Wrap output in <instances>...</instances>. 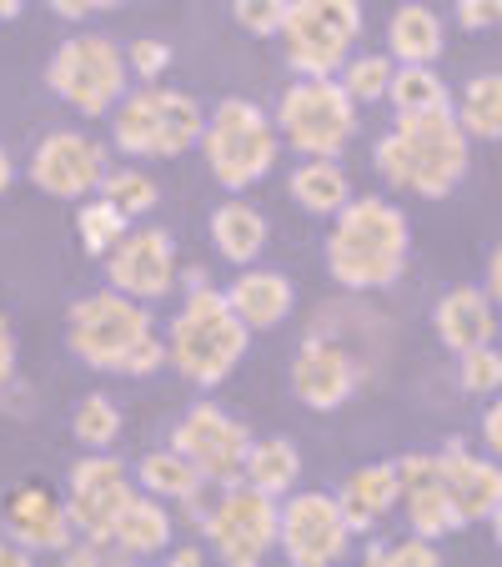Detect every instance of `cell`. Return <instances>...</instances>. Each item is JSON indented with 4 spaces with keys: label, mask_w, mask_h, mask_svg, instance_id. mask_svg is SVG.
Listing matches in <instances>:
<instances>
[{
    "label": "cell",
    "mask_w": 502,
    "mask_h": 567,
    "mask_svg": "<svg viewBox=\"0 0 502 567\" xmlns=\"http://www.w3.org/2000/svg\"><path fill=\"white\" fill-rule=\"evenodd\" d=\"M65 347H71L75 362L121 377H151L172 362V347L161 342L146 301L126 297L116 287L75 297L65 307Z\"/></svg>",
    "instance_id": "obj_1"
},
{
    "label": "cell",
    "mask_w": 502,
    "mask_h": 567,
    "mask_svg": "<svg viewBox=\"0 0 502 567\" xmlns=\"http://www.w3.org/2000/svg\"><path fill=\"white\" fill-rule=\"evenodd\" d=\"M327 271L347 291H387L402 281L412 257V221L387 196H352L331 216L327 231Z\"/></svg>",
    "instance_id": "obj_2"
},
{
    "label": "cell",
    "mask_w": 502,
    "mask_h": 567,
    "mask_svg": "<svg viewBox=\"0 0 502 567\" xmlns=\"http://www.w3.org/2000/svg\"><path fill=\"white\" fill-rule=\"evenodd\" d=\"M472 166V141L448 111H428V116H397V126L377 141V172L392 192L422 196V202H442L462 186Z\"/></svg>",
    "instance_id": "obj_3"
},
{
    "label": "cell",
    "mask_w": 502,
    "mask_h": 567,
    "mask_svg": "<svg viewBox=\"0 0 502 567\" xmlns=\"http://www.w3.org/2000/svg\"><path fill=\"white\" fill-rule=\"evenodd\" d=\"M246 342H252V327L232 311L226 291H212L206 281H196L186 291L182 311H176L166 347H172V367L192 386H222L242 367Z\"/></svg>",
    "instance_id": "obj_4"
},
{
    "label": "cell",
    "mask_w": 502,
    "mask_h": 567,
    "mask_svg": "<svg viewBox=\"0 0 502 567\" xmlns=\"http://www.w3.org/2000/svg\"><path fill=\"white\" fill-rule=\"evenodd\" d=\"M202 156L206 172L226 192H246V186L267 182V172L281 156V131L257 101L226 96L216 101V111L206 116L202 131Z\"/></svg>",
    "instance_id": "obj_5"
},
{
    "label": "cell",
    "mask_w": 502,
    "mask_h": 567,
    "mask_svg": "<svg viewBox=\"0 0 502 567\" xmlns=\"http://www.w3.org/2000/svg\"><path fill=\"white\" fill-rule=\"evenodd\" d=\"M202 131H206V111L186 91H172V86L126 91L121 106L111 111V141H116V151L141 156V161L182 156V151L202 146Z\"/></svg>",
    "instance_id": "obj_6"
},
{
    "label": "cell",
    "mask_w": 502,
    "mask_h": 567,
    "mask_svg": "<svg viewBox=\"0 0 502 567\" xmlns=\"http://www.w3.org/2000/svg\"><path fill=\"white\" fill-rule=\"evenodd\" d=\"M126 51L101 31H81L55 45L45 65V86L75 111V116H111L126 96Z\"/></svg>",
    "instance_id": "obj_7"
},
{
    "label": "cell",
    "mask_w": 502,
    "mask_h": 567,
    "mask_svg": "<svg viewBox=\"0 0 502 567\" xmlns=\"http://www.w3.org/2000/svg\"><path fill=\"white\" fill-rule=\"evenodd\" d=\"M277 131L301 156H342L357 136V101L337 75H297L277 101Z\"/></svg>",
    "instance_id": "obj_8"
},
{
    "label": "cell",
    "mask_w": 502,
    "mask_h": 567,
    "mask_svg": "<svg viewBox=\"0 0 502 567\" xmlns=\"http://www.w3.org/2000/svg\"><path fill=\"white\" fill-rule=\"evenodd\" d=\"M202 533L226 567H257L262 557L277 553L281 503L272 493H262V487H252L246 477H236L226 482L216 507L202 517Z\"/></svg>",
    "instance_id": "obj_9"
},
{
    "label": "cell",
    "mask_w": 502,
    "mask_h": 567,
    "mask_svg": "<svg viewBox=\"0 0 502 567\" xmlns=\"http://www.w3.org/2000/svg\"><path fill=\"white\" fill-rule=\"evenodd\" d=\"M362 35V0H291L281 45L297 75H337Z\"/></svg>",
    "instance_id": "obj_10"
},
{
    "label": "cell",
    "mask_w": 502,
    "mask_h": 567,
    "mask_svg": "<svg viewBox=\"0 0 502 567\" xmlns=\"http://www.w3.org/2000/svg\"><path fill=\"white\" fill-rule=\"evenodd\" d=\"M141 487H131V472L121 457L111 452H86L81 462H71L65 472V513L75 523V537H91V543H111L121 513L131 507Z\"/></svg>",
    "instance_id": "obj_11"
},
{
    "label": "cell",
    "mask_w": 502,
    "mask_h": 567,
    "mask_svg": "<svg viewBox=\"0 0 502 567\" xmlns=\"http://www.w3.org/2000/svg\"><path fill=\"white\" fill-rule=\"evenodd\" d=\"M277 547L291 567H331L352 553V527L342 517V503L327 493H287L281 503Z\"/></svg>",
    "instance_id": "obj_12"
},
{
    "label": "cell",
    "mask_w": 502,
    "mask_h": 567,
    "mask_svg": "<svg viewBox=\"0 0 502 567\" xmlns=\"http://www.w3.org/2000/svg\"><path fill=\"white\" fill-rule=\"evenodd\" d=\"M25 176L35 192L55 196V202H86L106 182V146L86 131H51L35 141Z\"/></svg>",
    "instance_id": "obj_13"
},
{
    "label": "cell",
    "mask_w": 502,
    "mask_h": 567,
    "mask_svg": "<svg viewBox=\"0 0 502 567\" xmlns=\"http://www.w3.org/2000/svg\"><path fill=\"white\" fill-rule=\"evenodd\" d=\"M172 447H182L186 457L202 467L206 482L226 487L246 472V452H252V432L232 417V412L212 408V402H196L182 412V422L172 427Z\"/></svg>",
    "instance_id": "obj_14"
},
{
    "label": "cell",
    "mask_w": 502,
    "mask_h": 567,
    "mask_svg": "<svg viewBox=\"0 0 502 567\" xmlns=\"http://www.w3.org/2000/svg\"><path fill=\"white\" fill-rule=\"evenodd\" d=\"M106 281L136 301H161L176 287V241L166 226H136L106 251Z\"/></svg>",
    "instance_id": "obj_15"
},
{
    "label": "cell",
    "mask_w": 502,
    "mask_h": 567,
    "mask_svg": "<svg viewBox=\"0 0 502 567\" xmlns=\"http://www.w3.org/2000/svg\"><path fill=\"white\" fill-rule=\"evenodd\" d=\"M357 382H362V367L347 352L342 342H327V337H307L291 357V396L311 412H337L352 402Z\"/></svg>",
    "instance_id": "obj_16"
},
{
    "label": "cell",
    "mask_w": 502,
    "mask_h": 567,
    "mask_svg": "<svg viewBox=\"0 0 502 567\" xmlns=\"http://www.w3.org/2000/svg\"><path fill=\"white\" fill-rule=\"evenodd\" d=\"M397 477H402V513L407 527L422 537H452L462 527V513L452 503V487H448V472H442L438 452H407L397 457Z\"/></svg>",
    "instance_id": "obj_17"
},
{
    "label": "cell",
    "mask_w": 502,
    "mask_h": 567,
    "mask_svg": "<svg viewBox=\"0 0 502 567\" xmlns=\"http://www.w3.org/2000/svg\"><path fill=\"white\" fill-rule=\"evenodd\" d=\"M0 533L11 537V543H21L31 557H41V553L61 557V547L75 543V523L65 513V497L45 493V487H21L6 503V527Z\"/></svg>",
    "instance_id": "obj_18"
},
{
    "label": "cell",
    "mask_w": 502,
    "mask_h": 567,
    "mask_svg": "<svg viewBox=\"0 0 502 567\" xmlns=\"http://www.w3.org/2000/svg\"><path fill=\"white\" fill-rule=\"evenodd\" d=\"M438 457H442V472H448V487H452V503H458L462 523H488L492 507L502 503V467L492 457L468 452V442H458V437Z\"/></svg>",
    "instance_id": "obj_19"
},
{
    "label": "cell",
    "mask_w": 502,
    "mask_h": 567,
    "mask_svg": "<svg viewBox=\"0 0 502 567\" xmlns=\"http://www.w3.org/2000/svg\"><path fill=\"white\" fill-rule=\"evenodd\" d=\"M432 332L452 357L472 352V347L498 342V317H492V297L482 287H452L432 307Z\"/></svg>",
    "instance_id": "obj_20"
},
{
    "label": "cell",
    "mask_w": 502,
    "mask_h": 567,
    "mask_svg": "<svg viewBox=\"0 0 502 567\" xmlns=\"http://www.w3.org/2000/svg\"><path fill=\"white\" fill-rule=\"evenodd\" d=\"M226 301H232V311L252 327V332H272V327H281V321L291 317V307H297V287H291L281 271L242 267V277L226 287Z\"/></svg>",
    "instance_id": "obj_21"
},
{
    "label": "cell",
    "mask_w": 502,
    "mask_h": 567,
    "mask_svg": "<svg viewBox=\"0 0 502 567\" xmlns=\"http://www.w3.org/2000/svg\"><path fill=\"white\" fill-rule=\"evenodd\" d=\"M337 503H342V517H347V527H352V537L357 533H372V527L382 523L397 503H402V477H397V462H367V467H357L352 477L342 482Z\"/></svg>",
    "instance_id": "obj_22"
},
{
    "label": "cell",
    "mask_w": 502,
    "mask_h": 567,
    "mask_svg": "<svg viewBox=\"0 0 502 567\" xmlns=\"http://www.w3.org/2000/svg\"><path fill=\"white\" fill-rule=\"evenodd\" d=\"M111 547H116L121 563H131V557H161L172 547V513H166V503L151 493H136L131 507L121 513L116 533H111Z\"/></svg>",
    "instance_id": "obj_23"
},
{
    "label": "cell",
    "mask_w": 502,
    "mask_h": 567,
    "mask_svg": "<svg viewBox=\"0 0 502 567\" xmlns=\"http://www.w3.org/2000/svg\"><path fill=\"white\" fill-rule=\"evenodd\" d=\"M212 241L232 267H257V257L267 251V216L252 202L232 196L212 212Z\"/></svg>",
    "instance_id": "obj_24"
},
{
    "label": "cell",
    "mask_w": 502,
    "mask_h": 567,
    "mask_svg": "<svg viewBox=\"0 0 502 567\" xmlns=\"http://www.w3.org/2000/svg\"><path fill=\"white\" fill-rule=\"evenodd\" d=\"M136 487L151 497H161V503L186 507L192 497L206 493V477L182 447H156L136 462Z\"/></svg>",
    "instance_id": "obj_25"
},
{
    "label": "cell",
    "mask_w": 502,
    "mask_h": 567,
    "mask_svg": "<svg viewBox=\"0 0 502 567\" xmlns=\"http://www.w3.org/2000/svg\"><path fill=\"white\" fill-rule=\"evenodd\" d=\"M387 45L397 65H432L442 55V16L422 0H407L387 21Z\"/></svg>",
    "instance_id": "obj_26"
},
{
    "label": "cell",
    "mask_w": 502,
    "mask_h": 567,
    "mask_svg": "<svg viewBox=\"0 0 502 567\" xmlns=\"http://www.w3.org/2000/svg\"><path fill=\"white\" fill-rule=\"evenodd\" d=\"M287 192H291V202L311 216H337L352 202V182H347V172L337 166V156H307L297 172H291Z\"/></svg>",
    "instance_id": "obj_27"
},
{
    "label": "cell",
    "mask_w": 502,
    "mask_h": 567,
    "mask_svg": "<svg viewBox=\"0 0 502 567\" xmlns=\"http://www.w3.org/2000/svg\"><path fill=\"white\" fill-rule=\"evenodd\" d=\"M242 477L252 482V487H262V493H272V497H287L291 487L301 482V452H297V442H287V437L252 442Z\"/></svg>",
    "instance_id": "obj_28"
},
{
    "label": "cell",
    "mask_w": 502,
    "mask_h": 567,
    "mask_svg": "<svg viewBox=\"0 0 502 567\" xmlns=\"http://www.w3.org/2000/svg\"><path fill=\"white\" fill-rule=\"evenodd\" d=\"M458 126L468 141H502V71H482L462 86Z\"/></svg>",
    "instance_id": "obj_29"
},
{
    "label": "cell",
    "mask_w": 502,
    "mask_h": 567,
    "mask_svg": "<svg viewBox=\"0 0 502 567\" xmlns=\"http://www.w3.org/2000/svg\"><path fill=\"white\" fill-rule=\"evenodd\" d=\"M387 101L397 106V116H428V111H448V81L432 65H397Z\"/></svg>",
    "instance_id": "obj_30"
},
{
    "label": "cell",
    "mask_w": 502,
    "mask_h": 567,
    "mask_svg": "<svg viewBox=\"0 0 502 567\" xmlns=\"http://www.w3.org/2000/svg\"><path fill=\"white\" fill-rule=\"evenodd\" d=\"M121 427H126V417H121L116 396H106V392L81 396V402H75V412H71V432H75V442H81V447H91V452L116 447Z\"/></svg>",
    "instance_id": "obj_31"
},
{
    "label": "cell",
    "mask_w": 502,
    "mask_h": 567,
    "mask_svg": "<svg viewBox=\"0 0 502 567\" xmlns=\"http://www.w3.org/2000/svg\"><path fill=\"white\" fill-rule=\"evenodd\" d=\"M126 231H131V216L121 212V206H111L101 192L86 196V206H75V236H81V247H86L91 257H106Z\"/></svg>",
    "instance_id": "obj_32"
},
{
    "label": "cell",
    "mask_w": 502,
    "mask_h": 567,
    "mask_svg": "<svg viewBox=\"0 0 502 567\" xmlns=\"http://www.w3.org/2000/svg\"><path fill=\"white\" fill-rule=\"evenodd\" d=\"M392 71L397 61L392 55H347V65L337 71V81H342V91L357 101V106H377V101H387V86H392Z\"/></svg>",
    "instance_id": "obj_33"
},
{
    "label": "cell",
    "mask_w": 502,
    "mask_h": 567,
    "mask_svg": "<svg viewBox=\"0 0 502 567\" xmlns=\"http://www.w3.org/2000/svg\"><path fill=\"white\" fill-rule=\"evenodd\" d=\"M101 196H106L111 206H121L126 216H146V212H156L161 186L151 182L141 166H116V172H106V182H101Z\"/></svg>",
    "instance_id": "obj_34"
},
{
    "label": "cell",
    "mask_w": 502,
    "mask_h": 567,
    "mask_svg": "<svg viewBox=\"0 0 502 567\" xmlns=\"http://www.w3.org/2000/svg\"><path fill=\"white\" fill-rule=\"evenodd\" d=\"M458 382L468 396H498L502 392V352L498 342L472 347V352H458Z\"/></svg>",
    "instance_id": "obj_35"
},
{
    "label": "cell",
    "mask_w": 502,
    "mask_h": 567,
    "mask_svg": "<svg viewBox=\"0 0 502 567\" xmlns=\"http://www.w3.org/2000/svg\"><path fill=\"white\" fill-rule=\"evenodd\" d=\"M291 0H232V21L246 35H281Z\"/></svg>",
    "instance_id": "obj_36"
},
{
    "label": "cell",
    "mask_w": 502,
    "mask_h": 567,
    "mask_svg": "<svg viewBox=\"0 0 502 567\" xmlns=\"http://www.w3.org/2000/svg\"><path fill=\"white\" fill-rule=\"evenodd\" d=\"M126 65L141 75V81H151V86H156L161 75L172 71V45H166V41H156V35H141V41H131Z\"/></svg>",
    "instance_id": "obj_37"
},
{
    "label": "cell",
    "mask_w": 502,
    "mask_h": 567,
    "mask_svg": "<svg viewBox=\"0 0 502 567\" xmlns=\"http://www.w3.org/2000/svg\"><path fill=\"white\" fill-rule=\"evenodd\" d=\"M438 537L407 533L402 543H387V563L382 567H438Z\"/></svg>",
    "instance_id": "obj_38"
},
{
    "label": "cell",
    "mask_w": 502,
    "mask_h": 567,
    "mask_svg": "<svg viewBox=\"0 0 502 567\" xmlns=\"http://www.w3.org/2000/svg\"><path fill=\"white\" fill-rule=\"evenodd\" d=\"M458 25L462 31H492V25H502V0H458Z\"/></svg>",
    "instance_id": "obj_39"
},
{
    "label": "cell",
    "mask_w": 502,
    "mask_h": 567,
    "mask_svg": "<svg viewBox=\"0 0 502 567\" xmlns=\"http://www.w3.org/2000/svg\"><path fill=\"white\" fill-rule=\"evenodd\" d=\"M61 21H91V16H106L116 11V6H126V0H45Z\"/></svg>",
    "instance_id": "obj_40"
},
{
    "label": "cell",
    "mask_w": 502,
    "mask_h": 567,
    "mask_svg": "<svg viewBox=\"0 0 502 567\" xmlns=\"http://www.w3.org/2000/svg\"><path fill=\"white\" fill-rule=\"evenodd\" d=\"M16 362H21V342H16L11 317H0V392L16 382Z\"/></svg>",
    "instance_id": "obj_41"
},
{
    "label": "cell",
    "mask_w": 502,
    "mask_h": 567,
    "mask_svg": "<svg viewBox=\"0 0 502 567\" xmlns=\"http://www.w3.org/2000/svg\"><path fill=\"white\" fill-rule=\"evenodd\" d=\"M482 442L492 447V457H502V392L492 396V408L482 412Z\"/></svg>",
    "instance_id": "obj_42"
},
{
    "label": "cell",
    "mask_w": 502,
    "mask_h": 567,
    "mask_svg": "<svg viewBox=\"0 0 502 567\" xmlns=\"http://www.w3.org/2000/svg\"><path fill=\"white\" fill-rule=\"evenodd\" d=\"M31 563V553H25L21 543H11V537L0 533V567H25Z\"/></svg>",
    "instance_id": "obj_43"
},
{
    "label": "cell",
    "mask_w": 502,
    "mask_h": 567,
    "mask_svg": "<svg viewBox=\"0 0 502 567\" xmlns=\"http://www.w3.org/2000/svg\"><path fill=\"white\" fill-rule=\"evenodd\" d=\"M482 291H488V297L502 307V247L488 257V287H482Z\"/></svg>",
    "instance_id": "obj_44"
},
{
    "label": "cell",
    "mask_w": 502,
    "mask_h": 567,
    "mask_svg": "<svg viewBox=\"0 0 502 567\" xmlns=\"http://www.w3.org/2000/svg\"><path fill=\"white\" fill-rule=\"evenodd\" d=\"M196 563H206L202 547H172V567H196Z\"/></svg>",
    "instance_id": "obj_45"
},
{
    "label": "cell",
    "mask_w": 502,
    "mask_h": 567,
    "mask_svg": "<svg viewBox=\"0 0 502 567\" xmlns=\"http://www.w3.org/2000/svg\"><path fill=\"white\" fill-rule=\"evenodd\" d=\"M11 186H16V161H11V151L0 146V196L11 192Z\"/></svg>",
    "instance_id": "obj_46"
},
{
    "label": "cell",
    "mask_w": 502,
    "mask_h": 567,
    "mask_svg": "<svg viewBox=\"0 0 502 567\" xmlns=\"http://www.w3.org/2000/svg\"><path fill=\"white\" fill-rule=\"evenodd\" d=\"M25 11V0H0V25L6 21H16V16Z\"/></svg>",
    "instance_id": "obj_47"
},
{
    "label": "cell",
    "mask_w": 502,
    "mask_h": 567,
    "mask_svg": "<svg viewBox=\"0 0 502 567\" xmlns=\"http://www.w3.org/2000/svg\"><path fill=\"white\" fill-rule=\"evenodd\" d=\"M488 523H492V537H498V547H502V503L492 507V517H488Z\"/></svg>",
    "instance_id": "obj_48"
}]
</instances>
